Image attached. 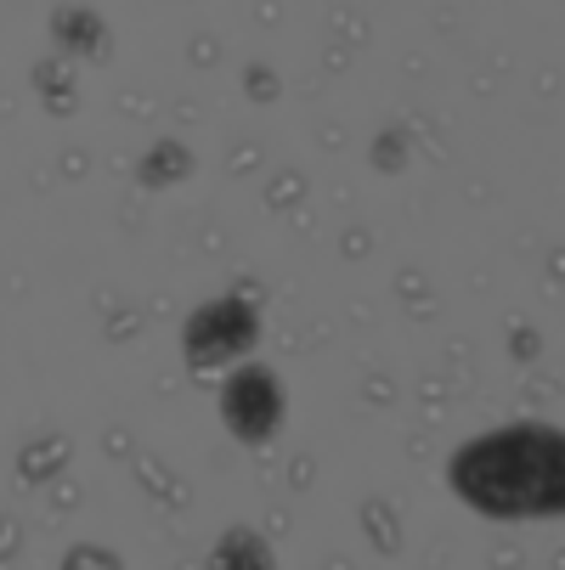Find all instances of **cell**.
I'll return each mask as SVG.
<instances>
[{"label": "cell", "mask_w": 565, "mask_h": 570, "mask_svg": "<svg viewBox=\"0 0 565 570\" xmlns=\"http://www.w3.org/2000/svg\"><path fill=\"white\" fill-rule=\"evenodd\" d=\"M452 485L493 520L565 514V435L537 424L487 435L452 463Z\"/></svg>", "instance_id": "6da1fadb"}]
</instances>
